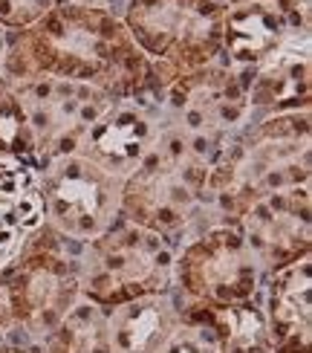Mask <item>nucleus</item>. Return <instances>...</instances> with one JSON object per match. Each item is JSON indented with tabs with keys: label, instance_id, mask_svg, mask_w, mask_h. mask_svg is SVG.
<instances>
[{
	"label": "nucleus",
	"instance_id": "obj_12",
	"mask_svg": "<svg viewBox=\"0 0 312 353\" xmlns=\"http://www.w3.org/2000/svg\"><path fill=\"white\" fill-rule=\"evenodd\" d=\"M266 330L272 353H312V263L309 255L272 272L266 290Z\"/></svg>",
	"mask_w": 312,
	"mask_h": 353
},
{
	"label": "nucleus",
	"instance_id": "obj_5",
	"mask_svg": "<svg viewBox=\"0 0 312 353\" xmlns=\"http://www.w3.org/2000/svg\"><path fill=\"white\" fill-rule=\"evenodd\" d=\"M222 9L214 0H130L125 26L151 64L156 93L220 58Z\"/></svg>",
	"mask_w": 312,
	"mask_h": 353
},
{
	"label": "nucleus",
	"instance_id": "obj_9",
	"mask_svg": "<svg viewBox=\"0 0 312 353\" xmlns=\"http://www.w3.org/2000/svg\"><path fill=\"white\" fill-rule=\"evenodd\" d=\"M162 119V93H142L136 99H122L98 116L84 134L79 154L93 159L116 176L133 174L142 157L154 145Z\"/></svg>",
	"mask_w": 312,
	"mask_h": 353
},
{
	"label": "nucleus",
	"instance_id": "obj_13",
	"mask_svg": "<svg viewBox=\"0 0 312 353\" xmlns=\"http://www.w3.org/2000/svg\"><path fill=\"white\" fill-rule=\"evenodd\" d=\"M43 223L38 171L21 159L0 157V270L12 267Z\"/></svg>",
	"mask_w": 312,
	"mask_h": 353
},
{
	"label": "nucleus",
	"instance_id": "obj_16",
	"mask_svg": "<svg viewBox=\"0 0 312 353\" xmlns=\"http://www.w3.org/2000/svg\"><path fill=\"white\" fill-rule=\"evenodd\" d=\"M32 353H113L104 310L81 299Z\"/></svg>",
	"mask_w": 312,
	"mask_h": 353
},
{
	"label": "nucleus",
	"instance_id": "obj_14",
	"mask_svg": "<svg viewBox=\"0 0 312 353\" xmlns=\"http://www.w3.org/2000/svg\"><path fill=\"white\" fill-rule=\"evenodd\" d=\"M113 353H159L183 321V299L174 290L133 299L104 310Z\"/></svg>",
	"mask_w": 312,
	"mask_h": 353
},
{
	"label": "nucleus",
	"instance_id": "obj_11",
	"mask_svg": "<svg viewBox=\"0 0 312 353\" xmlns=\"http://www.w3.org/2000/svg\"><path fill=\"white\" fill-rule=\"evenodd\" d=\"M246 99L251 110L287 113L309 108V32L289 29L260 64L249 67Z\"/></svg>",
	"mask_w": 312,
	"mask_h": 353
},
{
	"label": "nucleus",
	"instance_id": "obj_15",
	"mask_svg": "<svg viewBox=\"0 0 312 353\" xmlns=\"http://www.w3.org/2000/svg\"><path fill=\"white\" fill-rule=\"evenodd\" d=\"M289 21L272 3H237L222 9L220 55L234 67H255L289 35Z\"/></svg>",
	"mask_w": 312,
	"mask_h": 353
},
{
	"label": "nucleus",
	"instance_id": "obj_3",
	"mask_svg": "<svg viewBox=\"0 0 312 353\" xmlns=\"http://www.w3.org/2000/svg\"><path fill=\"white\" fill-rule=\"evenodd\" d=\"M174 246L168 238L118 214L113 226L79 246L81 299L101 310L174 290Z\"/></svg>",
	"mask_w": 312,
	"mask_h": 353
},
{
	"label": "nucleus",
	"instance_id": "obj_20",
	"mask_svg": "<svg viewBox=\"0 0 312 353\" xmlns=\"http://www.w3.org/2000/svg\"><path fill=\"white\" fill-rule=\"evenodd\" d=\"M14 339V321H12V307L6 296V278L0 270V342H12Z\"/></svg>",
	"mask_w": 312,
	"mask_h": 353
},
{
	"label": "nucleus",
	"instance_id": "obj_18",
	"mask_svg": "<svg viewBox=\"0 0 312 353\" xmlns=\"http://www.w3.org/2000/svg\"><path fill=\"white\" fill-rule=\"evenodd\" d=\"M159 353H220V339H217V330L211 321V307L183 299V321Z\"/></svg>",
	"mask_w": 312,
	"mask_h": 353
},
{
	"label": "nucleus",
	"instance_id": "obj_1",
	"mask_svg": "<svg viewBox=\"0 0 312 353\" xmlns=\"http://www.w3.org/2000/svg\"><path fill=\"white\" fill-rule=\"evenodd\" d=\"M14 35L9 50L32 72L98 87L116 101L156 93L145 52L133 43L125 21L104 6L67 0Z\"/></svg>",
	"mask_w": 312,
	"mask_h": 353
},
{
	"label": "nucleus",
	"instance_id": "obj_21",
	"mask_svg": "<svg viewBox=\"0 0 312 353\" xmlns=\"http://www.w3.org/2000/svg\"><path fill=\"white\" fill-rule=\"evenodd\" d=\"M0 353H32V350L18 345V342H0Z\"/></svg>",
	"mask_w": 312,
	"mask_h": 353
},
{
	"label": "nucleus",
	"instance_id": "obj_4",
	"mask_svg": "<svg viewBox=\"0 0 312 353\" xmlns=\"http://www.w3.org/2000/svg\"><path fill=\"white\" fill-rule=\"evenodd\" d=\"M76 252L79 243L61 238L43 223L12 267L3 270L14 321L12 342L35 350L81 301Z\"/></svg>",
	"mask_w": 312,
	"mask_h": 353
},
{
	"label": "nucleus",
	"instance_id": "obj_8",
	"mask_svg": "<svg viewBox=\"0 0 312 353\" xmlns=\"http://www.w3.org/2000/svg\"><path fill=\"white\" fill-rule=\"evenodd\" d=\"M18 96L26 113L29 130L35 139V171L55 157L79 154L84 134L93 128L98 116H104L116 99L98 87L72 84L64 79H52L35 72L21 84H6Z\"/></svg>",
	"mask_w": 312,
	"mask_h": 353
},
{
	"label": "nucleus",
	"instance_id": "obj_17",
	"mask_svg": "<svg viewBox=\"0 0 312 353\" xmlns=\"http://www.w3.org/2000/svg\"><path fill=\"white\" fill-rule=\"evenodd\" d=\"M211 321L220 339V353H272L263 310L255 299L234 307H211Z\"/></svg>",
	"mask_w": 312,
	"mask_h": 353
},
{
	"label": "nucleus",
	"instance_id": "obj_6",
	"mask_svg": "<svg viewBox=\"0 0 312 353\" xmlns=\"http://www.w3.org/2000/svg\"><path fill=\"white\" fill-rule=\"evenodd\" d=\"M47 226L72 243L104 234L118 217L125 176L96 165L84 154L55 157L38 168Z\"/></svg>",
	"mask_w": 312,
	"mask_h": 353
},
{
	"label": "nucleus",
	"instance_id": "obj_19",
	"mask_svg": "<svg viewBox=\"0 0 312 353\" xmlns=\"http://www.w3.org/2000/svg\"><path fill=\"white\" fill-rule=\"evenodd\" d=\"M61 3L67 0H0V26L6 32H21L35 26L43 14H50Z\"/></svg>",
	"mask_w": 312,
	"mask_h": 353
},
{
	"label": "nucleus",
	"instance_id": "obj_22",
	"mask_svg": "<svg viewBox=\"0 0 312 353\" xmlns=\"http://www.w3.org/2000/svg\"><path fill=\"white\" fill-rule=\"evenodd\" d=\"M220 9H229V6H237V3H269V0H214Z\"/></svg>",
	"mask_w": 312,
	"mask_h": 353
},
{
	"label": "nucleus",
	"instance_id": "obj_2",
	"mask_svg": "<svg viewBox=\"0 0 312 353\" xmlns=\"http://www.w3.org/2000/svg\"><path fill=\"white\" fill-rule=\"evenodd\" d=\"M208 174L211 168L191 151L183 128L162 116L154 145L125 180L118 214L171 241L194 226L205 209Z\"/></svg>",
	"mask_w": 312,
	"mask_h": 353
},
{
	"label": "nucleus",
	"instance_id": "obj_7",
	"mask_svg": "<svg viewBox=\"0 0 312 353\" xmlns=\"http://www.w3.org/2000/svg\"><path fill=\"white\" fill-rule=\"evenodd\" d=\"M263 267L234 223L194 234L174 258V287L185 301L234 307L258 296Z\"/></svg>",
	"mask_w": 312,
	"mask_h": 353
},
{
	"label": "nucleus",
	"instance_id": "obj_10",
	"mask_svg": "<svg viewBox=\"0 0 312 353\" xmlns=\"http://www.w3.org/2000/svg\"><path fill=\"white\" fill-rule=\"evenodd\" d=\"M255 249L263 270L278 272L309 255V185L275 191L234 223Z\"/></svg>",
	"mask_w": 312,
	"mask_h": 353
},
{
	"label": "nucleus",
	"instance_id": "obj_23",
	"mask_svg": "<svg viewBox=\"0 0 312 353\" xmlns=\"http://www.w3.org/2000/svg\"><path fill=\"white\" fill-rule=\"evenodd\" d=\"M6 29L3 26H0V64H3V55H6Z\"/></svg>",
	"mask_w": 312,
	"mask_h": 353
}]
</instances>
